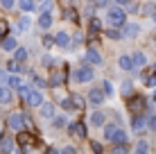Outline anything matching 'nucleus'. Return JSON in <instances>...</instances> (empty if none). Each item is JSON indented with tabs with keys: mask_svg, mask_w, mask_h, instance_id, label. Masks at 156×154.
Segmentation results:
<instances>
[{
	"mask_svg": "<svg viewBox=\"0 0 156 154\" xmlns=\"http://www.w3.org/2000/svg\"><path fill=\"white\" fill-rule=\"evenodd\" d=\"M34 2H36V0H34ZM39 2H41V0H39Z\"/></svg>",
	"mask_w": 156,
	"mask_h": 154,
	"instance_id": "54",
	"label": "nucleus"
},
{
	"mask_svg": "<svg viewBox=\"0 0 156 154\" xmlns=\"http://www.w3.org/2000/svg\"><path fill=\"white\" fill-rule=\"evenodd\" d=\"M66 18H68V20H73V18H75V14H73V9H68V12H66Z\"/></svg>",
	"mask_w": 156,
	"mask_h": 154,
	"instance_id": "48",
	"label": "nucleus"
},
{
	"mask_svg": "<svg viewBox=\"0 0 156 154\" xmlns=\"http://www.w3.org/2000/svg\"><path fill=\"white\" fill-rule=\"evenodd\" d=\"M102 86H104L102 91H104V95H106V98H111V95H113V84H111L109 79H104V84H102Z\"/></svg>",
	"mask_w": 156,
	"mask_h": 154,
	"instance_id": "37",
	"label": "nucleus"
},
{
	"mask_svg": "<svg viewBox=\"0 0 156 154\" xmlns=\"http://www.w3.org/2000/svg\"><path fill=\"white\" fill-rule=\"evenodd\" d=\"M88 30H90V34H95V32H100V30H102V23H100L98 18H95V16L90 18V25H88Z\"/></svg>",
	"mask_w": 156,
	"mask_h": 154,
	"instance_id": "34",
	"label": "nucleus"
},
{
	"mask_svg": "<svg viewBox=\"0 0 156 154\" xmlns=\"http://www.w3.org/2000/svg\"><path fill=\"white\" fill-rule=\"evenodd\" d=\"M41 63H43V66H55V59H52V57H43Z\"/></svg>",
	"mask_w": 156,
	"mask_h": 154,
	"instance_id": "43",
	"label": "nucleus"
},
{
	"mask_svg": "<svg viewBox=\"0 0 156 154\" xmlns=\"http://www.w3.org/2000/svg\"><path fill=\"white\" fill-rule=\"evenodd\" d=\"M0 45H2V50L12 52V50H14V48L18 45V43H16V39H14V36H2V41H0Z\"/></svg>",
	"mask_w": 156,
	"mask_h": 154,
	"instance_id": "21",
	"label": "nucleus"
},
{
	"mask_svg": "<svg viewBox=\"0 0 156 154\" xmlns=\"http://www.w3.org/2000/svg\"><path fill=\"white\" fill-rule=\"evenodd\" d=\"M52 39H55V45L63 48V50H66V48H70V36H68V32H57Z\"/></svg>",
	"mask_w": 156,
	"mask_h": 154,
	"instance_id": "11",
	"label": "nucleus"
},
{
	"mask_svg": "<svg viewBox=\"0 0 156 154\" xmlns=\"http://www.w3.org/2000/svg\"><path fill=\"white\" fill-rule=\"evenodd\" d=\"M113 152H129V143H122V145H111Z\"/></svg>",
	"mask_w": 156,
	"mask_h": 154,
	"instance_id": "40",
	"label": "nucleus"
},
{
	"mask_svg": "<svg viewBox=\"0 0 156 154\" xmlns=\"http://www.w3.org/2000/svg\"><path fill=\"white\" fill-rule=\"evenodd\" d=\"M43 45H45V48H52V45H55V39H52V36H45V39H43Z\"/></svg>",
	"mask_w": 156,
	"mask_h": 154,
	"instance_id": "44",
	"label": "nucleus"
},
{
	"mask_svg": "<svg viewBox=\"0 0 156 154\" xmlns=\"http://www.w3.org/2000/svg\"><path fill=\"white\" fill-rule=\"evenodd\" d=\"M156 12V2H145L143 5V16H152Z\"/></svg>",
	"mask_w": 156,
	"mask_h": 154,
	"instance_id": "33",
	"label": "nucleus"
},
{
	"mask_svg": "<svg viewBox=\"0 0 156 154\" xmlns=\"http://www.w3.org/2000/svg\"><path fill=\"white\" fill-rule=\"evenodd\" d=\"M127 5H129V12H138V9H140L136 2H127Z\"/></svg>",
	"mask_w": 156,
	"mask_h": 154,
	"instance_id": "47",
	"label": "nucleus"
},
{
	"mask_svg": "<svg viewBox=\"0 0 156 154\" xmlns=\"http://www.w3.org/2000/svg\"><path fill=\"white\" fill-rule=\"evenodd\" d=\"M113 2H115V5H120V7H125V5L129 2V0H113Z\"/></svg>",
	"mask_w": 156,
	"mask_h": 154,
	"instance_id": "49",
	"label": "nucleus"
},
{
	"mask_svg": "<svg viewBox=\"0 0 156 154\" xmlns=\"http://www.w3.org/2000/svg\"><path fill=\"white\" fill-rule=\"evenodd\" d=\"M88 2H90V5H93V2H95V0H88Z\"/></svg>",
	"mask_w": 156,
	"mask_h": 154,
	"instance_id": "52",
	"label": "nucleus"
},
{
	"mask_svg": "<svg viewBox=\"0 0 156 154\" xmlns=\"http://www.w3.org/2000/svg\"><path fill=\"white\" fill-rule=\"evenodd\" d=\"M147 129L156 131V111H152V113L147 116Z\"/></svg>",
	"mask_w": 156,
	"mask_h": 154,
	"instance_id": "36",
	"label": "nucleus"
},
{
	"mask_svg": "<svg viewBox=\"0 0 156 154\" xmlns=\"http://www.w3.org/2000/svg\"><path fill=\"white\" fill-rule=\"evenodd\" d=\"M14 150V141L12 138H2V143H0V152H12Z\"/></svg>",
	"mask_w": 156,
	"mask_h": 154,
	"instance_id": "31",
	"label": "nucleus"
},
{
	"mask_svg": "<svg viewBox=\"0 0 156 154\" xmlns=\"http://www.w3.org/2000/svg\"><path fill=\"white\" fill-rule=\"evenodd\" d=\"M122 39H136L138 34H140V25L138 23H127L125 20V25H122Z\"/></svg>",
	"mask_w": 156,
	"mask_h": 154,
	"instance_id": "6",
	"label": "nucleus"
},
{
	"mask_svg": "<svg viewBox=\"0 0 156 154\" xmlns=\"http://www.w3.org/2000/svg\"><path fill=\"white\" fill-rule=\"evenodd\" d=\"M120 93H122V98H129V95L133 93V84L131 82H125V84H122V88H120Z\"/></svg>",
	"mask_w": 156,
	"mask_h": 154,
	"instance_id": "32",
	"label": "nucleus"
},
{
	"mask_svg": "<svg viewBox=\"0 0 156 154\" xmlns=\"http://www.w3.org/2000/svg\"><path fill=\"white\" fill-rule=\"evenodd\" d=\"M0 5H2L5 9H12L14 5H16V0H0Z\"/></svg>",
	"mask_w": 156,
	"mask_h": 154,
	"instance_id": "42",
	"label": "nucleus"
},
{
	"mask_svg": "<svg viewBox=\"0 0 156 154\" xmlns=\"http://www.w3.org/2000/svg\"><path fill=\"white\" fill-rule=\"evenodd\" d=\"M152 20H154V23H156V12H154V14H152Z\"/></svg>",
	"mask_w": 156,
	"mask_h": 154,
	"instance_id": "51",
	"label": "nucleus"
},
{
	"mask_svg": "<svg viewBox=\"0 0 156 154\" xmlns=\"http://www.w3.org/2000/svg\"><path fill=\"white\" fill-rule=\"evenodd\" d=\"M52 7H55V5H52V0H41V5H39V14H41V12H50Z\"/></svg>",
	"mask_w": 156,
	"mask_h": 154,
	"instance_id": "38",
	"label": "nucleus"
},
{
	"mask_svg": "<svg viewBox=\"0 0 156 154\" xmlns=\"http://www.w3.org/2000/svg\"><path fill=\"white\" fill-rule=\"evenodd\" d=\"M12 100H14L12 88H9L7 84H2V86H0V104H9Z\"/></svg>",
	"mask_w": 156,
	"mask_h": 154,
	"instance_id": "18",
	"label": "nucleus"
},
{
	"mask_svg": "<svg viewBox=\"0 0 156 154\" xmlns=\"http://www.w3.org/2000/svg\"><path fill=\"white\" fill-rule=\"evenodd\" d=\"M136 152H140V154L149 152V143H147V141H138V145H136Z\"/></svg>",
	"mask_w": 156,
	"mask_h": 154,
	"instance_id": "39",
	"label": "nucleus"
},
{
	"mask_svg": "<svg viewBox=\"0 0 156 154\" xmlns=\"http://www.w3.org/2000/svg\"><path fill=\"white\" fill-rule=\"evenodd\" d=\"M90 150H93V152H102V145H100V143H93V141H90Z\"/></svg>",
	"mask_w": 156,
	"mask_h": 154,
	"instance_id": "46",
	"label": "nucleus"
},
{
	"mask_svg": "<svg viewBox=\"0 0 156 154\" xmlns=\"http://www.w3.org/2000/svg\"><path fill=\"white\" fill-rule=\"evenodd\" d=\"M118 66H120V70H138V68L133 66L131 55H122L120 59H118Z\"/></svg>",
	"mask_w": 156,
	"mask_h": 154,
	"instance_id": "12",
	"label": "nucleus"
},
{
	"mask_svg": "<svg viewBox=\"0 0 156 154\" xmlns=\"http://www.w3.org/2000/svg\"><path fill=\"white\" fill-rule=\"evenodd\" d=\"M86 61H88L90 66H100L102 63V55L95 50V48H90V50H86Z\"/></svg>",
	"mask_w": 156,
	"mask_h": 154,
	"instance_id": "15",
	"label": "nucleus"
},
{
	"mask_svg": "<svg viewBox=\"0 0 156 154\" xmlns=\"http://www.w3.org/2000/svg\"><path fill=\"white\" fill-rule=\"evenodd\" d=\"M7 127H9L12 131L25 129V116L20 113V111H16V113H9V116H7Z\"/></svg>",
	"mask_w": 156,
	"mask_h": 154,
	"instance_id": "3",
	"label": "nucleus"
},
{
	"mask_svg": "<svg viewBox=\"0 0 156 154\" xmlns=\"http://www.w3.org/2000/svg\"><path fill=\"white\" fill-rule=\"evenodd\" d=\"M102 127H104V138L109 141V138H111V134H113V131L118 129V123H109V125H102Z\"/></svg>",
	"mask_w": 156,
	"mask_h": 154,
	"instance_id": "30",
	"label": "nucleus"
},
{
	"mask_svg": "<svg viewBox=\"0 0 156 154\" xmlns=\"http://www.w3.org/2000/svg\"><path fill=\"white\" fill-rule=\"evenodd\" d=\"M93 77H95V68L90 66V63H86V66L77 68V70L73 73V79H75V82H79V84H88V82H93Z\"/></svg>",
	"mask_w": 156,
	"mask_h": 154,
	"instance_id": "2",
	"label": "nucleus"
},
{
	"mask_svg": "<svg viewBox=\"0 0 156 154\" xmlns=\"http://www.w3.org/2000/svg\"><path fill=\"white\" fill-rule=\"evenodd\" d=\"M109 143H111V145H122V143H129V134H127L125 129H120V127H118L113 134H111Z\"/></svg>",
	"mask_w": 156,
	"mask_h": 154,
	"instance_id": "10",
	"label": "nucleus"
},
{
	"mask_svg": "<svg viewBox=\"0 0 156 154\" xmlns=\"http://www.w3.org/2000/svg\"><path fill=\"white\" fill-rule=\"evenodd\" d=\"M20 84H23V79L16 75V73H12V77H7V86H9V88H18Z\"/></svg>",
	"mask_w": 156,
	"mask_h": 154,
	"instance_id": "27",
	"label": "nucleus"
},
{
	"mask_svg": "<svg viewBox=\"0 0 156 154\" xmlns=\"http://www.w3.org/2000/svg\"><path fill=\"white\" fill-rule=\"evenodd\" d=\"M154 102H156V93H154Z\"/></svg>",
	"mask_w": 156,
	"mask_h": 154,
	"instance_id": "53",
	"label": "nucleus"
},
{
	"mask_svg": "<svg viewBox=\"0 0 156 154\" xmlns=\"http://www.w3.org/2000/svg\"><path fill=\"white\" fill-rule=\"evenodd\" d=\"M55 113H57V107H55L52 102H45V100H43V102H41V116H43V118H48V120H50Z\"/></svg>",
	"mask_w": 156,
	"mask_h": 154,
	"instance_id": "16",
	"label": "nucleus"
},
{
	"mask_svg": "<svg viewBox=\"0 0 156 154\" xmlns=\"http://www.w3.org/2000/svg\"><path fill=\"white\" fill-rule=\"evenodd\" d=\"M12 52H14V59H16V61H20V63L27 61V48H18V45H16Z\"/></svg>",
	"mask_w": 156,
	"mask_h": 154,
	"instance_id": "23",
	"label": "nucleus"
},
{
	"mask_svg": "<svg viewBox=\"0 0 156 154\" xmlns=\"http://www.w3.org/2000/svg\"><path fill=\"white\" fill-rule=\"evenodd\" d=\"M16 143H18V150L30 152V150H32V143H34V136L20 129V131H18V138H16Z\"/></svg>",
	"mask_w": 156,
	"mask_h": 154,
	"instance_id": "4",
	"label": "nucleus"
},
{
	"mask_svg": "<svg viewBox=\"0 0 156 154\" xmlns=\"http://www.w3.org/2000/svg\"><path fill=\"white\" fill-rule=\"evenodd\" d=\"M18 7H20V12L30 14V12L36 9V2H34V0H18Z\"/></svg>",
	"mask_w": 156,
	"mask_h": 154,
	"instance_id": "24",
	"label": "nucleus"
},
{
	"mask_svg": "<svg viewBox=\"0 0 156 154\" xmlns=\"http://www.w3.org/2000/svg\"><path fill=\"white\" fill-rule=\"evenodd\" d=\"M68 131H70L73 136H77V138H86V127H84V123H73V125H68Z\"/></svg>",
	"mask_w": 156,
	"mask_h": 154,
	"instance_id": "14",
	"label": "nucleus"
},
{
	"mask_svg": "<svg viewBox=\"0 0 156 154\" xmlns=\"http://www.w3.org/2000/svg\"><path fill=\"white\" fill-rule=\"evenodd\" d=\"M30 75H32V82H34V84H32V86H34V88H45V86H48V82H45V79H43V77L34 75V73H30Z\"/></svg>",
	"mask_w": 156,
	"mask_h": 154,
	"instance_id": "28",
	"label": "nucleus"
},
{
	"mask_svg": "<svg viewBox=\"0 0 156 154\" xmlns=\"http://www.w3.org/2000/svg\"><path fill=\"white\" fill-rule=\"evenodd\" d=\"M2 138H5V134H2V129H0V143H2Z\"/></svg>",
	"mask_w": 156,
	"mask_h": 154,
	"instance_id": "50",
	"label": "nucleus"
},
{
	"mask_svg": "<svg viewBox=\"0 0 156 154\" xmlns=\"http://www.w3.org/2000/svg\"><path fill=\"white\" fill-rule=\"evenodd\" d=\"M88 123L93 125V127H102V125L106 123V113H104V111H93L90 118H88Z\"/></svg>",
	"mask_w": 156,
	"mask_h": 154,
	"instance_id": "13",
	"label": "nucleus"
},
{
	"mask_svg": "<svg viewBox=\"0 0 156 154\" xmlns=\"http://www.w3.org/2000/svg\"><path fill=\"white\" fill-rule=\"evenodd\" d=\"M143 109H147V102H145V98H140V95H129V111L131 113H140Z\"/></svg>",
	"mask_w": 156,
	"mask_h": 154,
	"instance_id": "5",
	"label": "nucleus"
},
{
	"mask_svg": "<svg viewBox=\"0 0 156 154\" xmlns=\"http://www.w3.org/2000/svg\"><path fill=\"white\" fill-rule=\"evenodd\" d=\"M7 70H9V73H16V75H20V73H25V70H27V68H25V66H23V63H20V61L12 59V61L7 63Z\"/></svg>",
	"mask_w": 156,
	"mask_h": 154,
	"instance_id": "20",
	"label": "nucleus"
},
{
	"mask_svg": "<svg viewBox=\"0 0 156 154\" xmlns=\"http://www.w3.org/2000/svg\"><path fill=\"white\" fill-rule=\"evenodd\" d=\"M70 102H73V109H84V107H86V104H84V98H82V95H77V93L70 98Z\"/></svg>",
	"mask_w": 156,
	"mask_h": 154,
	"instance_id": "29",
	"label": "nucleus"
},
{
	"mask_svg": "<svg viewBox=\"0 0 156 154\" xmlns=\"http://www.w3.org/2000/svg\"><path fill=\"white\" fill-rule=\"evenodd\" d=\"M106 20H109L111 27H122L125 20H127V12L120 5H113V7H109V12H106Z\"/></svg>",
	"mask_w": 156,
	"mask_h": 154,
	"instance_id": "1",
	"label": "nucleus"
},
{
	"mask_svg": "<svg viewBox=\"0 0 156 154\" xmlns=\"http://www.w3.org/2000/svg\"><path fill=\"white\" fill-rule=\"evenodd\" d=\"M145 127H147V116H145V113H133L131 116V131L140 134Z\"/></svg>",
	"mask_w": 156,
	"mask_h": 154,
	"instance_id": "7",
	"label": "nucleus"
},
{
	"mask_svg": "<svg viewBox=\"0 0 156 154\" xmlns=\"http://www.w3.org/2000/svg\"><path fill=\"white\" fill-rule=\"evenodd\" d=\"M63 154H75V152H77V150H75V147L73 145H66V147H63V150H61Z\"/></svg>",
	"mask_w": 156,
	"mask_h": 154,
	"instance_id": "45",
	"label": "nucleus"
},
{
	"mask_svg": "<svg viewBox=\"0 0 156 154\" xmlns=\"http://www.w3.org/2000/svg\"><path fill=\"white\" fill-rule=\"evenodd\" d=\"M39 27L41 30H50L52 27V16L48 14V12H41V16H39Z\"/></svg>",
	"mask_w": 156,
	"mask_h": 154,
	"instance_id": "19",
	"label": "nucleus"
},
{
	"mask_svg": "<svg viewBox=\"0 0 156 154\" xmlns=\"http://www.w3.org/2000/svg\"><path fill=\"white\" fill-rule=\"evenodd\" d=\"M131 59H133V66H136V68H143L145 63H147V57H145L140 50H136V52H133V55H131Z\"/></svg>",
	"mask_w": 156,
	"mask_h": 154,
	"instance_id": "22",
	"label": "nucleus"
},
{
	"mask_svg": "<svg viewBox=\"0 0 156 154\" xmlns=\"http://www.w3.org/2000/svg\"><path fill=\"white\" fill-rule=\"evenodd\" d=\"M52 127H55V129H63V127L68 125V118L66 116H52Z\"/></svg>",
	"mask_w": 156,
	"mask_h": 154,
	"instance_id": "25",
	"label": "nucleus"
},
{
	"mask_svg": "<svg viewBox=\"0 0 156 154\" xmlns=\"http://www.w3.org/2000/svg\"><path fill=\"white\" fill-rule=\"evenodd\" d=\"M104 34L109 36V39H113V41H118V39H122V32H120V27H111V25H109V30H106Z\"/></svg>",
	"mask_w": 156,
	"mask_h": 154,
	"instance_id": "26",
	"label": "nucleus"
},
{
	"mask_svg": "<svg viewBox=\"0 0 156 154\" xmlns=\"http://www.w3.org/2000/svg\"><path fill=\"white\" fill-rule=\"evenodd\" d=\"M30 25H32V23H30V18H27V16L18 18V30H20V32H27V30H30Z\"/></svg>",
	"mask_w": 156,
	"mask_h": 154,
	"instance_id": "35",
	"label": "nucleus"
},
{
	"mask_svg": "<svg viewBox=\"0 0 156 154\" xmlns=\"http://www.w3.org/2000/svg\"><path fill=\"white\" fill-rule=\"evenodd\" d=\"M61 107L66 109V111H70V109H73V102H70V98H63V100H61Z\"/></svg>",
	"mask_w": 156,
	"mask_h": 154,
	"instance_id": "41",
	"label": "nucleus"
},
{
	"mask_svg": "<svg viewBox=\"0 0 156 154\" xmlns=\"http://www.w3.org/2000/svg\"><path fill=\"white\" fill-rule=\"evenodd\" d=\"M104 100H106V95H104L102 88H90V91H88V102L93 104V107H102Z\"/></svg>",
	"mask_w": 156,
	"mask_h": 154,
	"instance_id": "8",
	"label": "nucleus"
},
{
	"mask_svg": "<svg viewBox=\"0 0 156 154\" xmlns=\"http://www.w3.org/2000/svg\"><path fill=\"white\" fill-rule=\"evenodd\" d=\"M63 84V75L59 70H55L52 68V75H50V79H48V86H52V88H59Z\"/></svg>",
	"mask_w": 156,
	"mask_h": 154,
	"instance_id": "17",
	"label": "nucleus"
},
{
	"mask_svg": "<svg viewBox=\"0 0 156 154\" xmlns=\"http://www.w3.org/2000/svg\"><path fill=\"white\" fill-rule=\"evenodd\" d=\"M25 102H27L30 107H41V102H43V93H41V88H30L27 100H25Z\"/></svg>",
	"mask_w": 156,
	"mask_h": 154,
	"instance_id": "9",
	"label": "nucleus"
}]
</instances>
